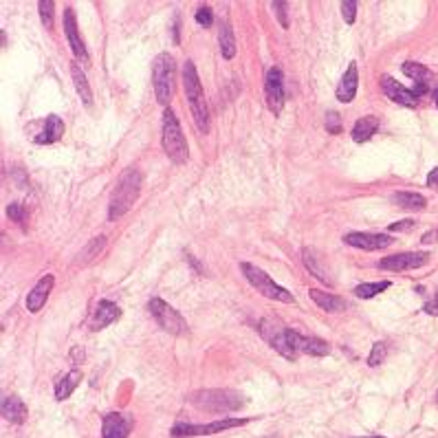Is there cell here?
<instances>
[{"instance_id": "35", "label": "cell", "mask_w": 438, "mask_h": 438, "mask_svg": "<svg viewBox=\"0 0 438 438\" xmlns=\"http://www.w3.org/2000/svg\"><path fill=\"white\" fill-rule=\"evenodd\" d=\"M7 216L13 220V222H18V225H24L27 222V209L18 203H11L7 207Z\"/></svg>"}, {"instance_id": "18", "label": "cell", "mask_w": 438, "mask_h": 438, "mask_svg": "<svg viewBox=\"0 0 438 438\" xmlns=\"http://www.w3.org/2000/svg\"><path fill=\"white\" fill-rule=\"evenodd\" d=\"M55 287V278L53 275H45L38 285L29 291V295H27V308L31 310V313H38V310H42V306L47 304L49 300V293L51 289Z\"/></svg>"}, {"instance_id": "1", "label": "cell", "mask_w": 438, "mask_h": 438, "mask_svg": "<svg viewBox=\"0 0 438 438\" xmlns=\"http://www.w3.org/2000/svg\"><path fill=\"white\" fill-rule=\"evenodd\" d=\"M260 335L273 350H278L285 359H298L300 355L308 357H326L331 352V344L319 337L302 335L293 328L282 326L278 319H262L258 326Z\"/></svg>"}, {"instance_id": "4", "label": "cell", "mask_w": 438, "mask_h": 438, "mask_svg": "<svg viewBox=\"0 0 438 438\" xmlns=\"http://www.w3.org/2000/svg\"><path fill=\"white\" fill-rule=\"evenodd\" d=\"M161 144L172 163H186L190 157L186 135L181 130V121L176 119L172 108L163 110V126H161Z\"/></svg>"}, {"instance_id": "3", "label": "cell", "mask_w": 438, "mask_h": 438, "mask_svg": "<svg viewBox=\"0 0 438 438\" xmlns=\"http://www.w3.org/2000/svg\"><path fill=\"white\" fill-rule=\"evenodd\" d=\"M139 192H141V172L139 169H126V172L121 174V179H119V183H117L115 192H112V196H110L108 218L110 220L121 218L126 211L137 203Z\"/></svg>"}, {"instance_id": "32", "label": "cell", "mask_w": 438, "mask_h": 438, "mask_svg": "<svg viewBox=\"0 0 438 438\" xmlns=\"http://www.w3.org/2000/svg\"><path fill=\"white\" fill-rule=\"evenodd\" d=\"M386 355H388V344L386 342H377L372 346L370 357H368V365H370V368H375V365H381V363H384V359H386Z\"/></svg>"}, {"instance_id": "10", "label": "cell", "mask_w": 438, "mask_h": 438, "mask_svg": "<svg viewBox=\"0 0 438 438\" xmlns=\"http://www.w3.org/2000/svg\"><path fill=\"white\" fill-rule=\"evenodd\" d=\"M264 97H266V106L273 112L280 115L282 108H285L287 95H285V75L278 66H271L264 75Z\"/></svg>"}, {"instance_id": "30", "label": "cell", "mask_w": 438, "mask_h": 438, "mask_svg": "<svg viewBox=\"0 0 438 438\" xmlns=\"http://www.w3.org/2000/svg\"><path fill=\"white\" fill-rule=\"evenodd\" d=\"M38 11H40V20L47 27V31H53V16H55V3L51 0H42L38 3Z\"/></svg>"}, {"instance_id": "28", "label": "cell", "mask_w": 438, "mask_h": 438, "mask_svg": "<svg viewBox=\"0 0 438 438\" xmlns=\"http://www.w3.org/2000/svg\"><path fill=\"white\" fill-rule=\"evenodd\" d=\"M394 203H397L401 209H412V211L425 209V205H428V201L423 199L421 194H416V192H403V190L394 194Z\"/></svg>"}, {"instance_id": "39", "label": "cell", "mask_w": 438, "mask_h": 438, "mask_svg": "<svg viewBox=\"0 0 438 438\" xmlns=\"http://www.w3.org/2000/svg\"><path fill=\"white\" fill-rule=\"evenodd\" d=\"M423 310H425L428 315H436V317H438V291L434 293V298H432L425 306H423Z\"/></svg>"}, {"instance_id": "9", "label": "cell", "mask_w": 438, "mask_h": 438, "mask_svg": "<svg viewBox=\"0 0 438 438\" xmlns=\"http://www.w3.org/2000/svg\"><path fill=\"white\" fill-rule=\"evenodd\" d=\"M251 418H222V421H214L207 423V425H192V423H176L172 428V436L174 438H190V436H207V434H216L222 430H232V428H240L249 423Z\"/></svg>"}, {"instance_id": "36", "label": "cell", "mask_w": 438, "mask_h": 438, "mask_svg": "<svg viewBox=\"0 0 438 438\" xmlns=\"http://www.w3.org/2000/svg\"><path fill=\"white\" fill-rule=\"evenodd\" d=\"M196 22H199L201 27H205V29L214 24V11H211V7L203 5L199 11H196Z\"/></svg>"}, {"instance_id": "7", "label": "cell", "mask_w": 438, "mask_h": 438, "mask_svg": "<svg viewBox=\"0 0 438 438\" xmlns=\"http://www.w3.org/2000/svg\"><path fill=\"white\" fill-rule=\"evenodd\" d=\"M174 77H176V62L169 53H159L152 62V84L157 102L167 108L174 95Z\"/></svg>"}, {"instance_id": "14", "label": "cell", "mask_w": 438, "mask_h": 438, "mask_svg": "<svg viewBox=\"0 0 438 438\" xmlns=\"http://www.w3.org/2000/svg\"><path fill=\"white\" fill-rule=\"evenodd\" d=\"M64 33H66V40H68L70 49H73V53H75V58L82 60V62H86L89 53H86V47H84V40L80 36V29H77L75 13H73V9H70V7L64 9Z\"/></svg>"}, {"instance_id": "24", "label": "cell", "mask_w": 438, "mask_h": 438, "mask_svg": "<svg viewBox=\"0 0 438 438\" xmlns=\"http://www.w3.org/2000/svg\"><path fill=\"white\" fill-rule=\"evenodd\" d=\"M70 75H73V82H75L77 95L82 97L84 106L91 108V106H93V91H91V86H89V80H86V75H84V70L80 68V64H77V62L70 64Z\"/></svg>"}, {"instance_id": "6", "label": "cell", "mask_w": 438, "mask_h": 438, "mask_svg": "<svg viewBox=\"0 0 438 438\" xmlns=\"http://www.w3.org/2000/svg\"><path fill=\"white\" fill-rule=\"evenodd\" d=\"M190 401L203 409V412H232V409H238L245 405V397L236 390H201L194 392Z\"/></svg>"}, {"instance_id": "20", "label": "cell", "mask_w": 438, "mask_h": 438, "mask_svg": "<svg viewBox=\"0 0 438 438\" xmlns=\"http://www.w3.org/2000/svg\"><path fill=\"white\" fill-rule=\"evenodd\" d=\"M62 135H64V121L58 115H49L45 119V130L33 139V144L49 146V144H55V141H60Z\"/></svg>"}, {"instance_id": "22", "label": "cell", "mask_w": 438, "mask_h": 438, "mask_svg": "<svg viewBox=\"0 0 438 438\" xmlns=\"http://www.w3.org/2000/svg\"><path fill=\"white\" fill-rule=\"evenodd\" d=\"M379 130V119L368 115V117H361L355 126H352V141L355 144H365V141H370L372 135Z\"/></svg>"}, {"instance_id": "29", "label": "cell", "mask_w": 438, "mask_h": 438, "mask_svg": "<svg viewBox=\"0 0 438 438\" xmlns=\"http://www.w3.org/2000/svg\"><path fill=\"white\" fill-rule=\"evenodd\" d=\"M386 289H390V282H363V285L355 287V295L359 300H372Z\"/></svg>"}, {"instance_id": "26", "label": "cell", "mask_w": 438, "mask_h": 438, "mask_svg": "<svg viewBox=\"0 0 438 438\" xmlns=\"http://www.w3.org/2000/svg\"><path fill=\"white\" fill-rule=\"evenodd\" d=\"M218 45L220 53L225 60H232L236 55V36L232 31V27L227 22H220V31H218Z\"/></svg>"}, {"instance_id": "23", "label": "cell", "mask_w": 438, "mask_h": 438, "mask_svg": "<svg viewBox=\"0 0 438 438\" xmlns=\"http://www.w3.org/2000/svg\"><path fill=\"white\" fill-rule=\"evenodd\" d=\"M3 418L20 425V423L27 421V405L18 397H5L3 399Z\"/></svg>"}, {"instance_id": "40", "label": "cell", "mask_w": 438, "mask_h": 438, "mask_svg": "<svg viewBox=\"0 0 438 438\" xmlns=\"http://www.w3.org/2000/svg\"><path fill=\"white\" fill-rule=\"evenodd\" d=\"M428 188L432 190H438V165L432 169V172L428 174Z\"/></svg>"}, {"instance_id": "8", "label": "cell", "mask_w": 438, "mask_h": 438, "mask_svg": "<svg viewBox=\"0 0 438 438\" xmlns=\"http://www.w3.org/2000/svg\"><path fill=\"white\" fill-rule=\"evenodd\" d=\"M148 310L152 313V317L157 319L159 326H161L163 331H167L169 335L181 337V335H188V333H190L188 322L183 319V315L179 313V310H174L165 300H161V298H152V300L148 302Z\"/></svg>"}, {"instance_id": "5", "label": "cell", "mask_w": 438, "mask_h": 438, "mask_svg": "<svg viewBox=\"0 0 438 438\" xmlns=\"http://www.w3.org/2000/svg\"><path fill=\"white\" fill-rule=\"evenodd\" d=\"M240 269H243L245 278L249 285L256 289L258 293H262L266 300H273V302H282V304H295V298L293 293L287 291L285 287H280L278 282L269 275L264 273L260 266L251 264V262H240Z\"/></svg>"}, {"instance_id": "2", "label": "cell", "mask_w": 438, "mask_h": 438, "mask_svg": "<svg viewBox=\"0 0 438 438\" xmlns=\"http://www.w3.org/2000/svg\"><path fill=\"white\" fill-rule=\"evenodd\" d=\"M183 89H186V97H188V104H190L196 128L205 135L209 130V110H207V104H205V93H203V86H201V80H199V73H196L194 62L183 64Z\"/></svg>"}, {"instance_id": "34", "label": "cell", "mask_w": 438, "mask_h": 438, "mask_svg": "<svg viewBox=\"0 0 438 438\" xmlns=\"http://www.w3.org/2000/svg\"><path fill=\"white\" fill-rule=\"evenodd\" d=\"M357 9H359V3H357V0H344V3H342V16H344V20H346L348 24L355 22V18H357Z\"/></svg>"}, {"instance_id": "38", "label": "cell", "mask_w": 438, "mask_h": 438, "mask_svg": "<svg viewBox=\"0 0 438 438\" xmlns=\"http://www.w3.org/2000/svg\"><path fill=\"white\" fill-rule=\"evenodd\" d=\"M409 227H414V220H409V218H407V220H399V222H392V225H390V227H388V229H390L392 234H397V232H407Z\"/></svg>"}, {"instance_id": "31", "label": "cell", "mask_w": 438, "mask_h": 438, "mask_svg": "<svg viewBox=\"0 0 438 438\" xmlns=\"http://www.w3.org/2000/svg\"><path fill=\"white\" fill-rule=\"evenodd\" d=\"M324 128H326L331 135H342V130H344L342 117H339L335 110H328L326 117H324Z\"/></svg>"}, {"instance_id": "15", "label": "cell", "mask_w": 438, "mask_h": 438, "mask_svg": "<svg viewBox=\"0 0 438 438\" xmlns=\"http://www.w3.org/2000/svg\"><path fill=\"white\" fill-rule=\"evenodd\" d=\"M357 89H359V68H357V62H350L335 95L342 104H350L357 97Z\"/></svg>"}, {"instance_id": "42", "label": "cell", "mask_w": 438, "mask_h": 438, "mask_svg": "<svg viewBox=\"0 0 438 438\" xmlns=\"http://www.w3.org/2000/svg\"><path fill=\"white\" fill-rule=\"evenodd\" d=\"M363 438H386V436H363Z\"/></svg>"}, {"instance_id": "37", "label": "cell", "mask_w": 438, "mask_h": 438, "mask_svg": "<svg viewBox=\"0 0 438 438\" xmlns=\"http://www.w3.org/2000/svg\"><path fill=\"white\" fill-rule=\"evenodd\" d=\"M271 7H273L275 13H278L280 24L285 27V29H289V18H287V9H289V5H287V3H282V0H278V3H273Z\"/></svg>"}, {"instance_id": "13", "label": "cell", "mask_w": 438, "mask_h": 438, "mask_svg": "<svg viewBox=\"0 0 438 438\" xmlns=\"http://www.w3.org/2000/svg\"><path fill=\"white\" fill-rule=\"evenodd\" d=\"M344 243L355 247V249H363V251H377V249H386L390 245H394L392 236L388 234H363V232H350L344 236Z\"/></svg>"}, {"instance_id": "11", "label": "cell", "mask_w": 438, "mask_h": 438, "mask_svg": "<svg viewBox=\"0 0 438 438\" xmlns=\"http://www.w3.org/2000/svg\"><path fill=\"white\" fill-rule=\"evenodd\" d=\"M430 262L428 251H405V253H394L384 260H379V269L384 271H407V269H421Z\"/></svg>"}, {"instance_id": "17", "label": "cell", "mask_w": 438, "mask_h": 438, "mask_svg": "<svg viewBox=\"0 0 438 438\" xmlns=\"http://www.w3.org/2000/svg\"><path fill=\"white\" fill-rule=\"evenodd\" d=\"M130 430H133V418L130 416L112 412L102 423V438H128Z\"/></svg>"}, {"instance_id": "19", "label": "cell", "mask_w": 438, "mask_h": 438, "mask_svg": "<svg viewBox=\"0 0 438 438\" xmlns=\"http://www.w3.org/2000/svg\"><path fill=\"white\" fill-rule=\"evenodd\" d=\"M403 73L407 75V77H412L414 80V93L418 95V97H423L428 93V84H430V77H432V73H430V68H425L423 64H418V62H405L403 64Z\"/></svg>"}, {"instance_id": "12", "label": "cell", "mask_w": 438, "mask_h": 438, "mask_svg": "<svg viewBox=\"0 0 438 438\" xmlns=\"http://www.w3.org/2000/svg\"><path fill=\"white\" fill-rule=\"evenodd\" d=\"M381 89H384V93L390 97V100H392L394 104H399V106H403V108H416V106H418V100H421V97H418L414 91L405 89L403 84H399L397 80L390 77V75H384V77H381Z\"/></svg>"}, {"instance_id": "25", "label": "cell", "mask_w": 438, "mask_h": 438, "mask_svg": "<svg viewBox=\"0 0 438 438\" xmlns=\"http://www.w3.org/2000/svg\"><path fill=\"white\" fill-rule=\"evenodd\" d=\"M80 381H82V372L77 368H73L64 379L58 381V386H55V399H58V401H66L70 394H73V390L77 388Z\"/></svg>"}, {"instance_id": "27", "label": "cell", "mask_w": 438, "mask_h": 438, "mask_svg": "<svg viewBox=\"0 0 438 438\" xmlns=\"http://www.w3.org/2000/svg\"><path fill=\"white\" fill-rule=\"evenodd\" d=\"M302 258H304V264H306V269L317 275L322 282H326V285H333V280H331V273L324 269V262H319V258L315 256V251H310V249H304L302 253Z\"/></svg>"}, {"instance_id": "16", "label": "cell", "mask_w": 438, "mask_h": 438, "mask_svg": "<svg viewBox=\"0 0 438 438\" xmlns=\"http://www.w3.org/2000/svg\"><path fill=\"white\" fill-rule=\"evenodd\" d=\"M119 315H121V308H119L117 304H112V302H108V300H102L100 304H97L95 313L91 315L89 326H91V331L100 333L102 328L110 326L112 322H117Z\"/></svg>"}, {"instance_id": "33", "label": "cell", "mask_w": 438, "mask_h": 438, "mask_svg": "<svg viewBox=\"0 0 438 438\" xmlns=\"http://www.w3.org/2000/svg\"><path fill=\"white\" fill-rule=\"evenodd\" d=\"M104 245H106V236H97L95 240H91L89 249L82 253V260H91L93 256H97V253L104 249Z\"/></svg>"}, {"instance_id": "21", "label": "cell", "mask_w": 438, "mask_h": 438, "mask_svg": "<svg viewBox=\"0 0 438 438\" xmlns=\"http://www.w3.org/2000/svg\"><path fill=\"white\" fill-rule=\"evenodd\" d=\"M308 295H310V298H313V302H315L319 308L326 310V313H342V310H346V308H348L346 300L337 298V295H333V293L319 291V289H310V291H308Z\"/></svg>"}, {"instance_id": "41", "label": "cell", "mask_w": 438, "mask_h": 438, "mask_svg": "<svg viewBox=\"0 0 438 438\" xmlns=\"http://www.w3.org/2000/svg\"><path fill=\"white\" fill-rule=\"evenodd\" d=\"M434 102H436V106H438V86L434 89Z\"/></svg>"}]
</instances>
